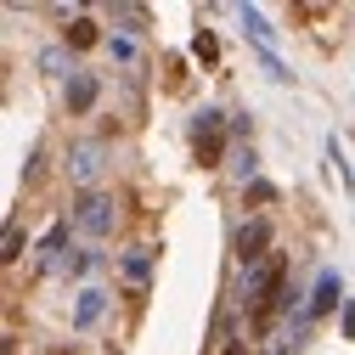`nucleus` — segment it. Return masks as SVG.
Masks as SVG:
<instances>
[{
    "label": "nucleus",
    "mask_w": 355,
    "mask_h": 355,
    "mask_svg": "<svg viewBox=\"0 0 355 355\" xmlns=\"http://www.w3.org/2000/svg\"><path fill=\"white\" fill-rule=\"evenodd\" d=\"M62 169H68V181H73V187L96 192L102 169H107V147H102V141H73V147L62 153Z\"/></svg>",
    "instance_id": "nucleus-1"
},
{
    "label": "nucleus",
    "mask_w": 355,
    "mask_h": 355,
    "mask_svg": "<svg viewBox=\"0 0 355 355\" xmlns=\"http://www.w3.org/2000/svg\"><path fill=\"white\" fill-rule=\"evenodd\" d=\"M113 220H119V209H113L107 192H85V198L73 203V232H79V237H107Z\"/></svg>",
    "instance_id": "nucleus-2"
},
{
    "label": "nucleus",
    "mask_w": 355,
    "mask_h": 355,
    "mask_svg": "<svg viewBox=\"0 0 355 355\" xmlns=\"http://www.w3.org/2000/svg\"><path fill=\"white\" fill-rule=\"evenodd\" d=\"M265 254H271V226H265V220H248V226L237 232V259L243 265H259Z\"/></svg>",
    "instance_id": "nucleus-3"
},
{
    "label": "nucleus",
    "mask_w": 355,
    "mask_h": 355,
    "mask_svg": "<svg viewBox=\"0 0 355 355\" xmlns=\"http://www.w3.org/2000/svg\"><path fill=\"white\" fill-rule=\"evenodd\" d=\"M62 96H68V113H91V107H96V96H102V79L79 68V73L62 85Z\"/></svg>",
    "instance_id": "nucleus-4"
},
{
    "label": "nucleus",
    "mask_w": 355,
    "mask_h": 355,
    "mask_svg": "<svg viewBox=\"0 0 355 355\" xmlns=\"http://www.w3.org/2000/svg\"><path fill=\"white\" fill-rule=\"evenodd\" d=\"M119 277L130 282V293H147V277H153V254H147V248H124V254H119Z\"/></svg>",
    "instance_id": "nucleus-5"
},
{
    "label": "nucleus",
    "mask_w": 355,
    "mask_h": 355,
    "mask_svg": "<svg viewBox=\"0 0 355 355\" xmlns=\"http://www.w3.org/2000/svg\"><path fill=\"white\" fill-rule=\"evenodd\" d=\"M333 304H344V282H338L333 271H322V282H316V293H310V304H304V316H327Z\"/></svg>",
    "instance_id": "nucleus-6"
},
{
    "label": "nucleus",
    "mask_w": 355,
    "mask_h": 355,
    "mask_svg": "<svg viewBox=\"0 0 355 355\" xmlns=\"http://www.w3.org/2000/svg\"><path fill=\"white\" fill-rule=\"evenodd\" d=\"M107 57H113L119 68H130V73H141V46H136V34L113 28V34H107Z\"/></svg>",
    "instance_id": "nucleus-7"
},
{
    "label": "nucleus",
    "mask_w": 355,
    "mask_h": 355,
    "mask_svg": "<svg viewBox=\"0 0 355 355\" xmlns=\"http://www.w3.org/2000/svg\"><path fill=\"white\" fill-rule=\"evenodd\" d=\"M243 28H248V34H254V46H259V51H265V57H277V28H271V23H265V17H259V12H254V6H248V12H243Z\"/></svg>",
    "instance_id": "nucleus-8"
},
{
    "label": "nucleus",
    "mask_w": 355,
    "mask_h": 355,
    "mask_svg": "<svg viewBox=\"0 0 355 355\" xmlns=\"http://www.w3.org/2000/svg\"><path fill=\"white\" fill-rule=\"evenodd\" d=\"M102 304H107V293H102V288H85V293H79V304H73V322H79V327L102 322Z\"/></svg>",
    "instance_id": "nucleus-9"
},
{
    "label": "nucleus",
    "mask_w": 355,
    "mask_h": 355,
    "mask_svg": "<svg viewBox=\"0 0 355 355\" xmlns=\"http://www.w3.org/2000/svg\"><path fill=\"white\" fill-rule=\"evenodd\" d=\"M62 40H68V51H91L102 34H96V23H91V17H73V23L62 28Z\"/></svg>",
    "instance_id": "nucleus-10"
},
{
    "label": "nucleus",
    "mask_w": 355,
    "mask_h": 355,
    "mask_svg": "<svg viewBox=\"0 0 355 355\" xmlns=\"http://www.w3.org/2000/svg\"><path fill=\"white\" fill-rule=\"evenodd\" d=\"M40 68H46V73H57L62 85H68V79L79 73V68L68 62V46H46V51H40Z\"/></svg>",
    "instance_id": "nucleus-11"
},
{
    "label": "nucleus",
    "mask_w": 355,
    "mask_h": 355,
    "mask_svg": "<svg viewBox=\"0 0 355 355\" xmlns=\"http://www.w3.org/2000/svg\"><path fill=\"white\" fill-rule=\"evenodd\" d=\"M226 130V113H214V107H203L198 119H192V141H209V136H220Z\"/></svg>",
    "instance_id": "nucleus-12"
},
{
    "label": "nucleus",
    "mask_w": 355,
    "mask_h": 355,
    "mask_svg": "<svg viewBox=\"0 0 355 355\" xmlns=\"http://www.w3.org/2000/svg\"><path fill=\"white\" fill-rule=\"evenodd\" d=\"M0 259H6V265L23 259V226H17V220H6V232H0Z\"/></svg>",
    "instance_id": "nucleus-13"
},
{
    "label": "nucleus",
    "mask_w": 355,
    "mask_h": 355,
    "mask_svg": "<svg viewBox=\"0 0 355 355\" xmlns=\"http://www.w3.org/2000/svg\"><path fill=\"white\" fill-rule=\"evenodd\" d=\"M113 23H124V34H141L147 28V6H113Z\"/></svg>",
    "instance_id": "nucleus-14"
},
{
    "label": "nucleus",
    "mask_w": 355,
    "mask_h": 355,
    "mask_svg": "<svg viewBox=\"0 0 355 355\" xmlns=\"http://www.w3.org/2000/svg\"><path fill=\"white\" fill-rule=\"evenodd\" d=\"M232 175L254 181V147H248V141H237V147H232Z\"/></svg>",
    "instance_id": "nucleus-15"
},
{
    "label": "nucleus",
    "mask_w": 355,
    "mask_h": 355,
    "mask_svg": "<svg viewBox=\"0 0 355 355\" xmlns=\"http://www.w3.org/2000/svg\"><path fill=\"white\" fill-rule=\"evenodd\" d=\"M192 147H198V164H220V147H226V141L209 136V141H192Z\"/></svg>",
    "instance_id": "nucleus-16"
},
{
    "label": "nucleus",
    "mask_w": 355,
    "mask_h": 355,
    "mask_svg": "<svg viewBox=\"0 0 355 355\" xmlns=\"http://www.w3.org/2000/svg\"><path fill=\"white\" fill-rule=\"evenodd\" d=\"M192 51H198L203 62H214V57H220V46H214V34H209V28H203V34L192 40Z\"/></svg>",
    "instance_id": "nucleus-17"
},
{
    "label": "nucleus",
    "mask_w": 355,
    "mask_h": 355,
    "mask_svg": "<svg viewBox=\"0 0 355 355\" xmlns=\"http://www.w3.org/2000/svg\"><path fill=\"white\" fill-rule=\"evenodd\" d=\"M344 333L355 338V304H344Z\"/></svg>",
    "instance_id": "nucleus-18"
},
{
    "label": "nucleus",
    "mask_w": 355,
    "mask_h": 355,
    "mask_svg": "<svg viewBox=\"0 0 355 355\" xmlns=\"http://www.w3.org/2000/svg\"><path fill=\"white\" fill-rule=\"evenodd\" d=\"M226 355H243V349H237V344H232V349H226Z\"/></svg>",
    "instance_id": "nucleus-19"
}]
</instances>
